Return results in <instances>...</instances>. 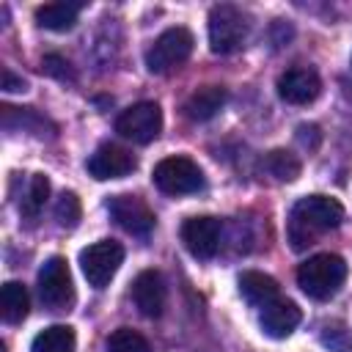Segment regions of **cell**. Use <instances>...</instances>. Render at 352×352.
<instances>
[{
    "label": "cell",
    "mask_w": 352,
    "mask_h": 352,
    "mask_svg": "<svg viewBox=\"0 0 352 352\" xmlns=\"http://www.w3.org/2000/svg\"><path fill=\"white\" fill-rule=\"evenodd\" d=\"M344 220V206L330 195H305L289 212V242L294 250H305L324 231L338 228Z\"/></svg>",
    "instance_id": "cell-1"
},
{
    "label": "cell",
    "mask_w": 352,
    "mask_h": 352,
    "mask_svg": "<svg viewBox=\"0 0 352 352\" xmlns=\"http://www.w3.org/2000/svg\"><path fill=\"white\" fill-rule=\"evenodd\" d=\"M346 261L338 253H316L297 270V286L311 300H330L346 280Z\"/></svg>",
    "instance_id": "cell-2"
},
{
    "label": "cell",
    "mask_w": 352,
    "mask_h": 352,
    "mask_svg": "<svg viewBox=\"0 0 352 352\" xmlns=\"http://www.w3.org/2000/svg\"><path fill=\"white\" fill-rule=\"evenodd\" d=\"M192 44H195L192 33L182 25L162 30L154 38V44L146 50V69L151 74H168V72L179 69L192 55Z\"/></svg>",
    "instance_id": "cell-3"
},
{
    "label": "cell",
    "mask_w": 352,
    "mask_h": 352,
    "mask_svg": "<svg viewBox=\"0 0 352 352\" xmlns=\"http://www.w3.org/2000/svg\"><path fill=\"white\" fill-rule=\"evenodd\" d=\"M248 38V16L236 6H214L209 11V50L214 55L236 52Z\"/></svg>",
    "instance_id": "cell-4"
},
{
    "label": "cell",
    "mask_w": 352,
    "mask_h": 352,
    "mask_svg": "<svg viewBox=\"0 0 352 352\" xmlns=\"http://www.w3.org/2000/svg\"><path fill=\"white\" fill-rule=\"evenodd\" d=\"M154 184L168 195H190L204 187V173L190 157H165L151 170Z\"/></svg>",
    "instance_id": "cell-5"
},
{
    "label": "cell",
    "mask_w": 352,
    "mask_h": 352,
    "mask_svg": "<svg viewBox=\"0 0 352 352\" xmlns=\"http://www.w3.org/2000/svg\"><path fill=\"white\" fill-rule=\"evenodd\" d=\"M124 261V248L116 239H99L80 250V270L94 289H104Z\"/></svg>",
    "instance_id": "cell-6"
},
{
    "label": "cell",
    "mask_w": 352,
    "mask_h": 352,
    "mask_svg": "<svg viewBox=\"0 0 352 352\" xmlns=\"http://www.w3.org/2000/svg\"><path fill=\"white\" fill-rule=\"evenodd\" d=\"M38 297L50 311H69L74 302V283L63 256H52L38 270Z\"/></svg>",
    "instance_id": "cell-7"
},
{
    "label": "cell",
    "mask_w": 352,
    "mask_h": 352,
    "mask_svg": "<svg viewBox=\"0 0 352 352\" xmlns=\"http://www.w3.org/2000/svg\"><path fill=\"white\" fill-rule=\"evenodd\" d=\"M116 132L132 143H151L162 132V110L157 102H135L116 118Z\"/></svg>",
    "instance_id": "cell-8"
},
{
    "label": "cell",
    "mask_w": 352,
    "mask_h": 352,
    "mask_svg": "<svg viewBox=\"0 0 352 352\" xmlns=\"http://www.w3.org/2000/svg\"><path fill=\"white\" fill-rule=\"evenodd\" d=\"M107 212H110V217H113L126 234H132V236H148V234L154 231V223H157L151 206H148L143 198L132 195V192L113 195V198L107 201Z\"/></svg>",
    "instance_id": "cell-9"
},
{
    "label": "cell",
    "mask_w": 352,
    "mask_h": 352,
    "mask_svg": "<svg viewBox=\"0 0 352 352\" xmlns=\"http://www.w3.org/2000/svg\"><path fill=\"white\" fill-rule=\"evenodd\" d=\"M220 220L209 217V214H198V217H187L182 223V242L184 248L195 256V258H212L220 248Z\"/></svg>",
    "instance_id": "cell-10"
},
{
    "label": "cell",
    "mask_w": 352,
    "mask_h": 352,
    "mask_svg": "<svg viewBox=\"0 0 352 352\" xmlns=\"http://www.w3.org/2000/svg\"><path fill=\"white\" fill-rule=\"evenodd\" d=\"M85 168L96 182H107V179H121V176L132 173L138 168V160H135V154H129L126 148H121L116 143H102L88 157Z\"/></svg>",
    "instance_id": "cell-11"
},
{
    "label": "cell",
    "mask_w": 352,
    "mask_h": 352,
    "mask_svg": "<svg viewBox=\"0 0 352 352\" xmlns=\"http://www.w3.org/2000/svg\"><path fill=\"white\" fill-rule=\"evenodd\" d=\"M319 91L322 80L311 66H294L278 77V96L289 104H308L319 96Z\"/></svg>",
    "instance_id": "cell-12"
},
{
    "label": "cell",
    "mask_w": 352,
    "mask_h": 352,
    "mask_svg": "<svg viewBox=\"0 0 352 352\" xmlns=\"http://www.w3.org/2000/svg\"><path fill=\"white\" fill-rule=\"evenodd\" d=\"M165 297H168L165 280H162V275L157 270H143L135 278V283H132V300H135V305H138V311L143 316L157 319L162 314V308H165Z\"/></svg>",
    "instance_id": "cell-13"
},
{
    "label": "cell",
    "mask_w": 352,
    "mask_h": 352,
    "mask_svg": "<svg viewBox=\"0 0 352 352\" xmlns=\"http://www.w3.org/2000/svg\"><path fill=\"white\" fill-rule=\"evenodd\" d=\"M300 319H302V311L297 308V302L283 300V297L272 300V302L264 305L261 314H258L261 330H264L267 336H272V338H286V336L300 324Z\"/></svg>",
    "instance_id": "cell-14"
},
{
    "label": "cell",
    "mask_w": 352,
    "mask_h": 352,
    "mask_svg": "<svg viewBox=\"0 0 352 352\" xmlns=\"http://www.w3.org/2000/svg\"><path fill=\"white\" fill-rule=\"evenodd\" d=\"M223 104H226V88L223 85H204L187 96L184 116L190 121H209L212 116L220 113Z\"/></svg>",
    "instance_id": "cell-15"
},
{
    "label": "cell",
    "mask_w": 352,
    "mask_h": 352,
    "mask_svg": "<svg viewBox=\"0 0 352 352\" xmlns=\"http://www.w3.org/2000/svg\"><path fill=\"white\" fill-rule=\"evenodd\" d=\"M236 283H239V294H242L250 305H256V308H264V305H270L272 300H278V280L270 278V275H264V272L248 270V272L239 275Z\"/></svg>",
    "instance_id": "cell-16"
},
{
    "label": "cell",
    "mask_w": 352,
    "mask_h": 352,
    "mask_svg": "<svg viewBox=\"0 0 352 352\" xmlns=\"http://www.w3.org/2000/svg\"><path fill=\"white\" fill-rule=\"evenodd\" d=\"M85 8V3H44L36 8V22L47 30H55V33H66L74 28L77 22V14Z\"/></svg>",
    "instance_id": "cell-17"
},
{
    "label": "cell",
    "mask_w": 352,
    "mask_h": 352,
    "mask_svg": "<svg viewBox=\"0 0 352 352\" xmlns=\"http://www.w3.org/2000/svg\"><path fill=\"white\" fill-rule=\"evenodd\" d=\"M30 311V297H28V289L16 280H8L3 283L0 289V316L3 322L8 324H19Z\"/></svg>",
    "instance_id": "cell-18"
},
{
    "label": "cell",
    "mask_w": 352,
    "mask_h": 352,
    "mask_svg": "<svg viewBox=\"0 0 352 352\" xmlns=\"http://www.w3.org/2000/svg\"><path fill=\"white\" fill-rule=\"evenodd\" d=\"M74 346H77L74 327H69V324H50V327H44L33 338L30 352H74Z\"/></svg>",
    "instance_id": "cell-19"
},
{
    "label": "cell",
    "mask_w": 352,
    "mask_h": 352,
    "mask_svg": "<svg viewBox=\"0 0 352 352\" xmlns=\"http://www.w3.org/2000/svg\"><path fill=\"white\" fill-rule=\"evenodd\" d=\"M264 165H267V170L278 179V182H294L297 176H300V160L292 154V151H286V148H275V151H270L267 154V160H264Z\"/></svg>",
    "instance_id": "cell-20"
},
{
    "label": "cell",
    "mask_w": 352,
    "mask_h": 352,
    "mask_svg": "<svg viewBox=\"0 0 352 352\" xmlns=\"http://www.w3.org/2000/svg\"><path fill=\"white\" fill-rule=\"evenodd\" d=\"M319 341L330 352H352V327L346 322H338V319L324 322L319 327Z\"/></svg>",
    "instance_id": "cell-21"
},
{
    "label": "cell",
    "mask_w": 352,
    "mask_h": 352,
    "mask_svg": "<svg viewBox=\"0 0 352 352\" xmlns=\"http://www.w3.org/2000/svg\"><path fill=\"white\" fill-rule=\"evenodd\" d=\"M50 198V179L44 173H33L30 184H28V195L22 198V214L25 217H36L41 212V206Z\"/></svg>",
    "instance_id": "cell-22"
},
{
    "label": "cell",
    "mask_w": 352,
    "mask_h": 352,
    "mask_svg": "<svg viewBox=\"0 0 352 352\" xmlns=\"http://www.w3.org/2000/svg\"><path fill=\"white\" fill-rule=\"evenodd\" d=\"M107 352H151V346L138 330L118 327L107 336Z\"/></svg>",
    "instance_id": "cell-23"
},
{
    "label": "cell",
    "mask_w": 352,
    "mask_h": 352,
    "mask_svg": "<svg viewBox=\"0 0 352 352\" xmlns=\"http://www.w3.org/2000/svg\"><path fill=\"white\" fill-rule=\"evenodd\" d=\"M82 217V206H80V198L74 192H60L58 204H55V220L63 226V228H74Z\"/></svg>",
    "instance_id": "cell-24"
},
{
    "label": "cell",
    "mask_w": 352,
    "mask_h": 352,
    "mask_svg": "<svg viewBox=\"0 0 352 352\" xmlns=\"http://www.w3.org/2000/svg\"><path fill=\"white\" fill-rule=\"evenodd\" d=\"M41 66H44V72H47V74H52L55 80H74L72 63H69L66 58H60V55H44Z\"/></svg>",
    "instance_id": "cell-25"
},
{
    "label": "cell",
    "mask_w": 352,
    "mask_h": 352,
    "mask_svg": "<svg viewBox=\"0 0 352 352\" xmlns=\"http://www.w3.org/2000/svg\"><path fill=\"white\" fill-rule=\"evenodd\" d=\"M297 140L302 146H308V151H314L319 146V129L314 124H302V126H297Z\"/></svg>",
    "instance_id": "cell-26"
},
{
    "label": "cell",
    "mask_w": 352,
    "mask_h": 352,
    "mask_svg": "<svg viewBox=\"0 0 352 352\" xmlns=\"http://www.w3.org/2000/svg\"><path fill=\"white\" fill-rule=\"evenodd\" d=\"M0 77H3V88H6V91H25V88H28V82H25L22 77H16L11 69H3Z\"/></svg>",
    "instance_id": "cell-27"
}]
</instances>
